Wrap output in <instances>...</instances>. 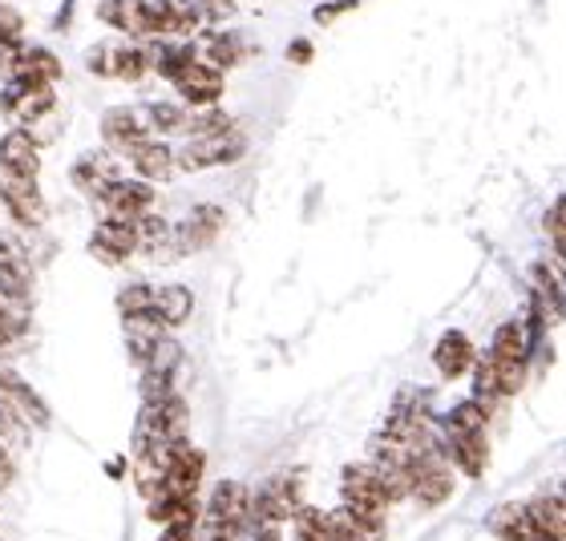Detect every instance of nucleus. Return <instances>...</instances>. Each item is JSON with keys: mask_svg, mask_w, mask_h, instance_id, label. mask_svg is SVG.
<instances>
[{"mask_svg": "<svg viewBox=\"0 0 566 541\" xmlns=\"http://www.w3.org/2000/svg\"><path fill=\"white\" fill-rule=\"evenodd\" d=\"M190 428V412L182 396H163V401H146L134 424V453L138 448H158V445H182Z\"/></svg>", "mask_w": 566, "mask_h": 541, "instance_id": "obj_1", "label": "nucleus"}, {"mask_svg": "<svg viewBox=\"0 0 566 541\" xmlns=\"http://www.w3.org/2000/svg\"><path fill=\"white\" fill-rule=\"evenodd\" d=\"M340 497H344V509H348L353 518L385 530V513H389L392 501H389V494H385V485H380L377 469H373V460L348 465V469L340 473Z\"/></svg>", "mask_w": 566, "mask_h": 541, "instance_id": "obj_2", "label": "nucleus"}, {"mask_svg": "<svg viewBox=\"0 0 566 541\" xmlns=\"http://www.w3.org/2000/svg\"><path fill=\"white\" fill-rule=\"evenodd\" d=\"M57 106V89L49 82H24V77H12L4 82V94H0V109L9 114L21 130L36 126V121H45Z\"/></svg>", "mask_w": 566, "mask_h": 541, "instance_id": "obj_3", "label": "nucleus"}, {"mask_svg": "<svg viewBox=\"0 0 566 541\" xmlns=\"http://www.w3.org/2000/svg\"><path fill=\"white\" fill-rule=\"evenodd\" d=\"M248 153V138L231 126V130L219 134H202V138H190L182 150L175 153V166L182 170H211V166H231Z\"/></svg>", "mask_w": 566, "mask_h": 541, "instance_id": "obj_4", "label": "nucleus"}, {"mask_svg": "<svg viewBox=\"0 0 566 541\" xmlns=\"http://www.w3.org/2000/svg\"><path fill=\"white\" fill-rule=\"evenodd\" d=\"M0 299L21 311H29V299H33V263L9 231H0Z\"/></svg>", "mask_w": 566, "mask_h": 541, "instance_id": "obj_5", "label": "nucleus"}, {"mask_svg": "<svg viewBox=\"0 0 566 541\" xmlns=\"http://www.w3.org/2000/svg\"><path fill=\"white\" fill-rule=\"evenodd\" d=\"M0 202H4V211L12 214V223L29 226V231H36V226H45V194H41V187H36V178H24V174H12V170H4L0 166Z\"/></svg>", "mask_w": 566, "mask_h": 541, "instance_id": "obj_6", "label": "nucleus"}, {"mask_svg": "<svg viewBox=\"0 0 566 541\" xmlns=\"http://www.w3.org/2000/svg\"><path fill=\"white\" fill-rule=\"evenodd\" d=\"M300 506H304L300 501V481L292 473L272 477V481L260 485V494H251V526H283V521L295 518Z\"/></svg>", "mask_w": 566, "mask_h": 541, "instance_id": "obj_7", "label": "nucleus"}, {"mask_svg": "<svg viewBox=\"0 0 566 541\" xmlns=\"http://www.w3.org/2000/svg\"><path fill=\"white\" fill-rule=\"evenodd\" d=\"M85 70L97 73V77L142 82L150 73V53L142 45H94L85 53Z\"/></svg>", "mask_w": 566, "mask_h": 541, "instance_id": "obj_8", "label": "nucleus"}, {"mask_svg": "<svg viewBox=\"0 0 566 541\" xmlns=\"http://www.w3.org/2000/svg\"><path fill=\"white\" fill-rule=\"evenodd\" d=\"M202 469H207V457H202L190 441H182V445L170 453V460H166L163 485H158V494H154V497H199ZM154 497H150V501H154Z\"/></svg>", "mask_w": 566, "mask_h": 541, "instance_id": "obj_9", "label": "nucleus"}, {"mask_svg": "<svg viewBox=\"0 0 566 541\" xmlns=\"http://www.w3.org/2000/svg\"><path fill=\"white\" fill-rule=\"evenodd\" d=\"M102 138L109 150L126 153L130 146H138L142 138H154L150 126V106H114L102 118Z\"/></svg>", "mask_w": 566, "mask_h": 541, "instance_id": "obj_10", "label": "nucleus"}, {"mask_svg": "<svg viewBox=\"0 0 566 541\" xmlns=\"http://www.w3.org/2000/svg\"><path fill=\"white\" fill-rule=\"evenodd\" d=\"M102 206H106L109 219H126V223H134V219H142L146 211H154V187L146 182V178H114L106 190H102Z\"/></svg>", "mask_w": 566, "mask_h": 541, "instance_id": "obj_11", "label": "nucleus"}, {"mask_svg": "<svg viewBox=\"0 0 566 541\" xmlns=\"http://www.w3.org/2000/svg\"><path fill=\"white\" fill-rule=\"evenodd\" d=\"M223 223L227 214L223 206H214V202H202V206H195V211L182 219V223H175V243L182 255H195V251H207L214 243V238L223 235Z\"/></svg>", "mask_w": 566, "mask_h": 541, "instance_id": "obj_12", "label": "nucleus"}, {"mask_svg": "<svg viewBox=\"0 0 566 541\" xmlns=\"http://www.w3.org/2000/svg\"><path fill=\"white\" fill-rule=\"evenodd\" d=\"M175 89L182 94V102H190L195 109H207V106H219V97H223V73L207 65V61H187L182 70L170 77Z\"/></svg>", "mask_w": 566, "mask_h": 541, "instance_id": "obj_13", "label": "nucleus"}, {"mask_svg": "<svg viewBox=\"0 0 566 541\" xmlns=\"http://www.w3.org/2000/svg\"><path fill=\"white\" fill-rule=\"evenodd\" d=\"M90 251H94V259L118 267V263L138 255V231H134V223H126V219H109L106 214V219L94 226V235H90Z\"/></svg>", "mask_w": 566, "mask_h": 541, "instance_id": "obj_14", "label": "nucleus"}, {"mask_svg": "<svg viewBox=\"0 0 566 541\" xmlns=\"http://www.w3.org/2000/svg\"><path fill=\"white\" fill-rule=\"evenodd\" d=\"M154 36H195L207 24L199 0H150Z\"/></svg>", "mask_w": 566, "mask_h": 541, "instance_id": "obj_15", "label": "nucleus"}, {"mask_svg": "<svg viewBox=\"0 0 566 541\" xmlns=\"http://www.w3.org/2000/svg\"><path fill=\"white\" fill-rule=\"evenodd\" d=\"M97 17L126 36H154V12L150 0H102Z\"/></svg>", "mask_w": 566, "mask_h": 541, "instance_id": "obj_16", "label": "nucleus"}, {"mask_svg": "<svg viewBox=\"0 0 566 541\" xmlns=\"http://www.w3.org/2000/svg\"><path fill=\"white\" fill-rule=\"evenodd\" d=\"M126 158H130L134 174L146 178V182H166V178L178 170L175 150H170L163 138H142L138 146H130V150H126Z\"/></svg>", "mask_w": 566, "mask_h": 541, "instance_id": "obj_17", "label": "nucleus"}, {"mask_svg": "<svg viewBox=\"0 0 566 541\" xmlns=\"http://www.w3.org/2000/svg\"><path fill=\"white\" fill-rule=\"evenodd\" d=\"M0 166L24 178L41 174V146H36L33 130H21V126H17V130H9L0 138Z\"/></svg>", "mask_w": 566, "mask_h": 541, "instance_id": "obj_18", "label": "nucleus"}, {"mask_svg": "<svg viewBox=\"0 0 566 541\" xmlns=\"http://www.w3.org/2000/svg\"><path fill=\"white\" fill-rule=\"evenodd\" d=\"M70 178H73V187L85 190L90 199H102V190H106L114 178H122V170H118V162H114V153L102 150V153H82V158L73 162Z\"/></svg>", "mask_w": 566, "mask_h": 541, "instance_id": "obj_19", "label": "nucleus"}, {"mask_svg": "<svg viewBox=\"0 0 566 541\" xmlns=\"http://www.w3.org/2000/svg\"><path fill=\"white\" fill-rule=\"evenodd\" d=\"M446 457L465 477H482L485 465H490V441H485V433H449Z\"/></svg>", "mask_w": 566, "mask_h": 541, "instance_id": "obj_20", "label": "nucleus"}, {"mask_svg": "<svg viewBox=\"0 0 566 541\" xmlns=\"http://www.w3.org/2000/svg\"><path fill=\"white\" fill-rule=\"evenodd\" d=\"M473 343H470V336L465 331H446L441 340H437V348H433V368L441 372L446 380H458V376H465L473 368Z\"/></svg>", "mask_w": 566, "mask_h": 541, "instance_id": "obj_21", "label": "nucleus"}, {"mask_svg": "<svg viewBox=\"0 0 566 541\" xmlns=\"http://www.w3.org/2000/svg\"><path fill=\"white\" fill-rule=\"evenodd\" d=\"M195 311V295L190 287L182 283H163V287H154V304H150V316L163 323V328H182Z\"/></svg>", "mask_w": 566, "mask_h": 541, "instance_id": "obj_22", "label": "nucleus"}, {"mask_svg": "<svg viewBox=\"0 0 566 541\" xmlns=\"http://www.w3.org/2000/svg\"><path fill=\"white\" fill-rule=\"evenodd\" d=\"M12 77H24V82H49V85H57L61 77V61L53 49L45 45H21L17 49V65H12ZM9 77V82H12Z\"/></svg>", "mask_w": 566, "mask_h": 541, "instance_id": "obj_23", "label": "nucleus"}, {"mask_svg": "<svg viewBox=\"0 0 566 541\" xmlns=\"http://www.w3.org/2000/svg\"><path fill=\"white\" fill-rule=\"evenodd\" d=\"M526 509V518L534 526V538L538 541H566V513H563V497H534Z\"/></svg>", "mask_w": 566, "mask_h": 541, "instance_id": "obj_24", "label": "nucleus"}, {"mask_svg": "<svg viewBox=\"0 0 566 541\" xmlns=\"http://www.w3.org/2000/svg\"><path fill=\"white\" fill-rule=\"evenodd\" d=\"M122 328H126V348H130L134 364H138V368L146 364V356L154 352V343L166 336V328L150 316V311H138V316H122Z\"/></svg>", "mask_w": 566, "mask_h": 541, "instance_id": "obj_25", "label": "nucleus"}, {"mask_svg": "<svg viewBox=\"0 0 566 541\" xmlns=\"http://www.w3.org/2000/svg\"><path fill=\"white\" fill-rule=\"evenodd\" d=\"M531 352V336L522 328L518 319H510L494 331V343H490V360H502V364H518Z\"/></svg>", "mask_w": 566, "mask_h": 541, "instance_id": "obj_26", "label": "nucleus"}, {"mask_svg": "<svg viewBox=\"0 0 566 541\" xmlns=\"http://www.w3.org/2000/svg\"><path fill=\"white\" fill-rule=\"evenodd\" d=\"M485 526H490V533H494V538H502V541H538V538H534L531 518H526V509H522V506L494 509Z\"/></svg>", "mask_w": 566, "mask_h": 541, "instance_id": "obj_27", "label": "nucleus"}, {"mask_svg": "<svg viewBox=\"0 0 566 541\" xmlns=\"http://www.w3.org/2000/svg\"><path fill=\"white\" fill-rule=\"evenodd\" d=\"M239 57H243V49H239V36H231V33H214L199 53V61L214 65L219 73L231 70V65H239Z\"/></svg>", "mask_w": 566, "mask_h": 541, "instance_id": "obj_28", "label": "nucleus"}, {"mask_svg": "<svg viewBox=\"0 0 566 541\" xmlns=\"http://www.w3.org/2000/svg\"><path fill=\"white\" fill-rule=\"evenodd\" d=\"M485 421H490V409H485L482 401H461L453 404V412H449L446 428L449 433H485Z\"/></svg>", "mask_w": 566, "mask_h": 541, "instance_id": "obj_29", "label": "nucleus"}, {"mask_svg": "<svg viewBox=\"0 0 566 541\" xmlns=\"http://www.w3.org/2000/svg\"><path fill=\"white\" fill-rule=\"evenodd\" d=\"M178 364H182V348H178V340H170V336H163V340L154 343V352L146 356V372H166V376H175Z\"/></svg>", "mask_w": 566, "mask_h": 541, "instance_id": "obj_30", "label": "nucleus"}, {"mask_svg": "<svg viewBox=\"0 0 566 541\" xmlns=\"http://www.w3.org/2000/svg\"><path fill=\"white\" fill-rule=\"evenodd\" d=\"M24 328H29V319H24L21 307H12V304H4V299H0V352L21 340Z\"/></svg>", "mask_w": 566, "mask_h": 541, "instance_id": "obj_31", "label": "nucleus"}, {"mask_svg": "<svg viewBox=\"0 0 566 541\" xmlns=\"http://www.w3.org/2000/svg\"><path fill=\"white\" fill-rule=\"evenodd\" d=\"M154 304V287L150 283H130L118 291V311L122 316H138V311H150Z\"/></svg>", "mask_w": 566, "mask_h": 541, "instance_id": "obj_32", "label": "nucleus"}, {"mask_svg": "<svg viewBox=\"0 0 566 541\" xmlns=\"http://www.w3.org/2000/svg\"><path fill=\"white\" fill-rule=\"evenodd\" d=\"M150 126L154 134H178L187 126V114L178 106H170V102H150Z\"/></svg>", "mask_w": 566, "mask_h": 541, "instance_id": "obj_33", "label": "nucleus"}, {"mask_svg": "<svg viewBox=\"0 0 566 541\" xmlns=\"http://www.w3.org/2000/svg\"><path fill=\"white\" fill-rule=\"evenodd\" d=\"M235 121L227 118V114H219L214 106H207V114H199V118H187V126L182 130H190V138H202V134H219V130H231Z\"/></svg>", "mask_w": 566, "mask_h": 541, "instance_id": "obj_34", "label": "nucleus"}, {"mask_svg": "<svg viewBox=\"0 0 566 541\" xmlns=\"http://www.w3.org/2000/svg\"><path fill=\"white\" fill-rule=\"evenodd\" d=\"M0 45H24V17L0 0Z\"/></svg>", "mask_w": 566, "mask_h": 541, "instance_id": "obj_35", "label": "nucleus"}, {"mask_svg": "<svg viewBox=\"0 0 566 541\" xmlns=\"http://www.w3.org/2000/svg\"><path fill=\"white\" fill-rule=\"evenodd\" d=\"M138 392H142V404L163 401V396H170V392H175V376H166V372H146V368H142Z\"/></svg>", "mask_w": 566, "mask_h": 541, "instance_id": "obj_36", "label": "nucleus"}, {"mask_svg": "<svg viewBox=\"0 0 566 541\" xmlns=\"http://www.w3.org/2000/svg\"><path fill=\"white\" fill-rule=\"evenodd\" d=\"M546 235L555 243V255L563 259V251H566V202L563 199H555V206L546 211Z\"/></svg>", "mask_w": 566, "mask_h": 541, "instance_id": "obj_37", "label": "nucleus"}, {"mask_svg": "<svg viewBox=\"0 0 566 541\" xmlns=\"http://www.w3.org/2000/svg\"><path fill=\"white\" fill-rule=\"evenodd\" d=\"M531 275L538 279V287H543L546 304L555 307V316H563V283H558V275H551L546 267H534Z\"/></svg>", "mask_w": 566, "mask_h": 541, "instance_id": "obj_38", "label": "nucleus"}, {"mask_svg": "<svg viewBox=\"0 0 566 541\" xmlns=\"http://www.w3.org/2000/svg\"><path fill=\"white\" fill-rule=\"evenodd\" d=\"M199 9H202V17H207V21H227V17H231V12H235V0H199Z\"/></svg>", "mask_w": 566, "mask_h": 541, "instance_id": "obj_39", "label": "nucleus"}, {"mask_svg": "<svg viewBox=\"0 0 566 541\" xmlns=\"http://www.w3.org/2000/svg\"><path fill=\"white\" fill-rule=\"evenodd\" d=\"M356 9V0H332V4H319L312 17H316L319 24H332L336 17H344V12H353Z\"/></svg>", "mask_w": 566, "mask_h": 541, "instance_id": "obj_40", "label": "nucleus"}, {"mask_svg": "<svg viewBox=\"0 0 566 541\" xmlns=\"http://www.w3.org/2000/svg\"><path fill=\"white\" fill-rule=\"evenodd\" d=\"M12 473H17V465H12V453L0 445V489H9V485H12Z\"/></svg>", "mask_w": 566, "mask_h": 541, "instance_id": "obj_41", "label": "nucleus"}, {"mask_svg": "<svg viewBox=\"0 0 566 541\" xmlns=\"http://www.w3.org/2000/svg\"><path fill=\"white\" fill-rule=\"evenodd\" d=\"M158 541H195V526H163Z\"/></svg>", "mask_w": 566, "mask_h": 541, "instance_id": "obj_42", "label": "nucleus"}, {"mask_svg": "<svg viewBox=\"0 0 566 541\" xmlns=\"http://www.w3.org/2000/svg\"><path fill=\"white\" fill-rule=\"evenodd\" d=\"M287 57H292L295 65H307V61H312V41H292V45H287Z\"/></svg>", "mask_w": 566, "mask_h": 541, "instance_id": "obj_43", "label": "nucleus"}, {"mask_svg": "<svg viewBox=\"0 0 566 541\" xmlns=\"http://www.w3.org/2000/svg\"><path fill=\"white\" fill-rule=\"evenodd\" d=\"M255 541H283V530L280 526H260V530H255Z\"/></svg>", "mask_w": 566, "mask_h": 541, "instance_id": "obj_44", "label": "nucleus"}]
</instances>
